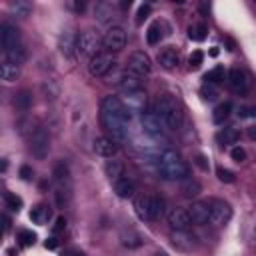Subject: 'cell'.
I'll return each instance as SVG.
<instances>
[{
  "mask_svg": "<svg viewBox=\"0 0 256 256\" xmlns=\"http://www.w3.org/2000/svg\"><path fill=\"white\" fill-rule=\"evenodd\" d=\"M128 120L130 110L118 96H106L100 106V122L106 130L108 138L114 142H122L128 138Z\"/></svg>",
  "mask_w": 256,
  "mask_h": 256,
  "instance_id": "6da1fadb",
  "label": "cell"
},
{
  "mask_svg": "<svg viewBox=\"0 0 256 256\" xmlns=\"http://www.w3.org/2000/svg\"><path fill=\"white\" fill-rule=\"evenodd\" d=\"M156 168L164 180H186L190 174L188 164L174 150H164L156 160Z\"/></svg>",
  "mask_w": 256,
  "mask_h": 256,
  "instance_id": "7a4b0ae2",
  "label": "cell"
},
{
  "mask_svg": "<svg viewBox=\"0 0 256 256\" xmlns=\"http://www.w3.org/2000/svg\"><path fill=\"white\" fill-rule=\"evenodd\" d=\"M0 38H2V48H4V58L12 64H22L24 58H26V52H24V44H22V36H20V30L14 26V24H8L4 22L2 28H0Z\"/></svg>",
  "mask_w": 256,
  "mask_h": 256,
  "instance_id": "3957f363",
  "label": "cell"
},
{
  "mask_svg": "<svg viewBox=\"0 0 256 256\" xmlns=\"http://www.w3.org/2000/svg\"><path fill=\"white\" fill-rule=\"evenodd\" d=\"M154 112L158 114L162 126L166 130H178L182 126V110L180 104L170 94H160L154 102Z\"/></svg>",
  "mask_w": 256,
  "mask_h": 256,
  "instance_id": "277c9868",
  "label": "cell"
},
{
  "mask_svg": "<svg viewBox=\"0 0 256 256\" xmlns=\"http://www.w3.org/2000/svg\"><path fill=\"white\" fill-rule=\"evenodd\" d=\"M54 182H56V196H58V204H66L72 196V176H70V168L64 160L56 162L54 170H52Z\"/></svg>",
  "mask_w": 256,
  "mask_h": 256,
  "instance_id": "5b68a950",
  "label": "cell"
},
{
  "mask_svg": "<svg viewBox=\"0 0 256 256\" xmlns=\"http://www.w3.org/2000/svg\"><path fill=\"white\" fill-rule=\"evenodd\" d=\"M134 208L142 220H158L164 212V202L158 196H138Z\"/></svg>",
  "mask_w": 256,
  "mask_h": 256,
  "instance_id": "8992f818",
  "label": "cell"
},
{
  "mask_svg": "<svg viewBox=\"0 0 256 256\" xmlns=\"http://www.w3.org/2000/svg\"><path fill=\"white\" fill-rule=\"evenodd\" d=\"M102 44V38L94 32V30H84L80 36H78V46H76V52L80 56H96L98 54V48Z\"/></svg>",
  "mask_w": 256,
  "mask_h": 256,
  "instance_id": "52a82bcc",
  "label": "cell"
},
{
  "mask_svg": "<svg viewBox=\"0 0 256 256\" xmlns=\"http://www.w3.org/2000/svg\"><path fill=\"white\" fill-rule=\"evenodd\" d=\"M102 46L104 52H120L126 46V32L122 26H112L106 30V34L102 36Z\"/></svg>",
  "mask_w": 256,
  "mask_h": 256,
  "instance_id": "ba28073f",
  "label": "cell"
},
{
  "mask_svg": "<svg viewBox=\"0 0 256 256\" xmlns=\"http://www.w3.org/2000/svg\"><path fill=\"white\" fill-rule=\"evenodd\" d=\"M30 150H32V156L36 160H44L48 156V150H50V136L46 132V128H36L30 136Z\"/></svg>",
  "mask_w": 256,
  "mask_h": 256,
  "instance_id": "9c48e42d",
  "label": "cell"
},
{
  "mask_svg": "<svg viewBox=\"0 0 256 256\" xmlns=\"http://www.w3.org/2000/svg\"><path fill=\"white\" fill-rule=\"evenodd\" d=\"M112 66H114V58L110 52H98L96 56H92L88 60V70L96 78H102L104 74H108Z\"/></svg>",
  "mask_w": 256,
  "mask_h": 256,
  "instance_id": "30bf717a",
  "label": "cell"
},
{
  "mask_svg": "<svg viewBox=\"0 0 256 256\" xmlns=\"http://www.w3.org/2000/svg\"><path fill=\"white\" fill-rule=\"evenodd\" d=\"M126 70L132 72V74H136V76H140V78H144L146 74H150L152 62H150L148 54L136 50V52L130 54V58H128V68H126Z\"/></svg>",
  "mask_w": 256,
  "mask_h": 256,
  "instance_id": "8fae6325",
  "label": "cell"
},
{
  "mask_svg": "<svg viewBox=\"0 0 256 256\" xmlns=\"http://www.w3.org/2000/svg\"><path fill=\"white\" fill-rule=\"evenodd\" d=\"M232 218V208L224 200H210V222L214 226H226Z\"/></svg>",
  "mask_w": 256,
  "mask_h": 256,
  "instance_id": "7c38bea8",
  "label": "cell"
},
{
  "mask_svg": "<svg viewBox=\"0 0 256 256\" xmlns=\"http://www.w3.org/2000/svg\"><path fill=\"white\" fill-rule=\"evenodd\" d=\"M166 218H168V224H170L174 230H188V228L192 226L188 208H180V206L170 208L168 214H166Z\"/></svg>",
  "mask_w": 256,
  "mask_h": 256,
  "instance_id": "4fadbf2b",
  "label": "cell"
},
{
  "mask_svg": "<svg viewBox=\"0 0 256 256\" xmlns=\"http://www.w3.org/2000/svg\"><path fill=\"white\" fill-rule=\"evenodd\" d=\"M188 214H190V220L192 224H198V226H204L210 222V202H192L188 206Z\"/></svg>",
  "mask_w": 256,
  "mask_h": 256,
  "instance_id": "5bb4252c",
  "label": "cell"
},
{
  "mask_svg": "<svg viewBox=\"0 0 256 256\" xmlns=\"http://www.w3.org/2000/svg\"><path fill=\"white\" fill-rule=\"evenodd\" d=\"M228 86H230V90L232 92H236V94H246L248 92V88H250V82H248V76L240 70V68H232L230 72H228Z\"/></svg>",
  "mask_w": 256,
  "mask_h": 256,
  "instance_id": "9a60e30c",
  "label": "cell"
},
{
  "mask_svg": "<svg viewBox=\"0 0 256 256\" xmlns=\"http://www.w3.org/2000/svg\"><path fill=\"white\" fill-rule=\"evenodd\" d=\"M92 148H94V152H96L98 156H102V158H112V156L118 152L116 142H114L112 138H108V136H96L94 142H92Z\"/></svg>",
  "mask_w": 256,
  "mask_h": 256,
  "instance_id": "2e32d148",
  "label": "cell"
},
{
  "mask_svg": "<svg viewBox=\"0 0 256 256\" xmlns=\"http://www.w3.org/2000/svg\"><path fill=\"white\" fill-rule=\"evenodd\" d=\"M118 86H120V90H122L124 94L132 96V94H138V92L142 90V78L126 70V72L120 76V82H118Z\"/></svg>",
  "mask_w": 256,
  "mask_h": 256,
  "instance_id": "e0dca14e",
  "label": "cell"
},
{
  "mask_svg": "<svg viewBox=\"0 0 256 256\" xmlns=\"http://www.w3.org/2000/svg\"><path fill=\"white\" fill-rule=\"evenodd\" d=\"M142 128H144L150 136H158V134L164 130V126H162V122H160L158 114L154 112V108H152V110L142 112Z\"/></svg>",
  "mask_w": 256,
  "mask_h": 256,
  "instance_id": "ac0fdd59",
  "label": "cell"
},
{
  "mask_svg": "<svg viewBox=\"0 0 256 256\" xmlns=\"http://www.w3.org/2000/svg\"><path fill=\"white\" fill-rule=\"evenodd\" d=\"M158 62H160L162 68L174 70V68L180 64V56H178V52H176L172 46H168V48H164V50L158 52Z\"/></svg>",
  "mask_w": 256,
  "mask_h": 256,
  "instance_id": "d6986e66",
  "label": "cell"
},
{
  "mask_svg": "<svg viewBox=\"0 0 256 256\" xmlns=\"http://www.w3.org/2000/svg\"><path fill=\"white\" fill-rule=\"evenodd\" d=\"M112 184H114V192H116L120 198H130V196H134V192H136V184H134V180L128 178V176H122V178H118V180L112 182Z\"/></svg>",
  "mask_w": 256,
  "mask_h": 256,
  "instance_id": "ffe728a7",
  "label": "cell"
},
{
  "mask_svg": "<svg viewBox=\"0 0 256 256\" xmlns=\"http://www.w3.org/2000/svg\"><path fill=\"white\" fill-rule=\"evenodd\" d=\"M76 46H78V36L74 34V30H64L62 32V36H60V50L66 54V56H72L74 54V50H76Z\"/></svg>",
  "mask_w": 256,
  "mask_h": 256,
  "instance_id": "44dd1931",
  "label": "cell"
},
{
  "mask_svg": "<svg viewBox=\"0 0 256 256\" xmlns=\"http://www.w3.org/2000/svg\"><path fill=\"white\" fill-rule=\"evenodd\" d=\"M120 240H122V246L130 248V250H132V248H140V246L144 244L142 234H140V232H136L134 228H126V230H122Z\"/></svg>",
  "mask_w": 256,
  "mask_h": 256,
  "instance_id": "7402d4cb",
  "label": "cell"
},
{
  "mask_svg": "<svg viewBox=\"0 0 256 256\" xmlns=\"http://www.w3.org/2000/svg\"><path fill=\"white\" fill-rule=\"evenodd\" d=\"M116 12H118V6L112 4V2H98L96 8H94V14H96V18H98L100 22L112 20V18L116 16Z\"/></svg>",
  "mask_w": 256,
  "mask_h": 256,
  "instance_id": "603a6c76",
  "label": "cell"
},
{
  "mask_svg": "<svg viewBox=\"0 0 256 256\" xmlns=\"http://www.w3.org/2000/svg\"><path fill=\"white\" fill-rule=\"evenodd\" d=\"M104 172H106V176H108L112 182H116L118 178L124 176V164H122V160H118V158L108 160V162L104 164Z\"/></svg>",
  "mask_w": 256,
  "mask_h": 256,
  "instance_id": "cb8c5ba5",
  "label": "cell"
},
{
  "mask_svg": "<svg viewBox=\"0 0 256 256\" xmlns=\"http://www.w3.org/2000/svg\"><path fill=\"white\" fill-rule=\"evenodd\" d=\"M12 104H14V108L18 112H28L32 108V94L28 90H20L18 94H14Z\"/></svg>",
  "mask_w": 256,
  "mask_h": 256,
  "instance_id": "d4e9b609",
  "label": "cell"
},
{
  "mask_svg": "<svg viewBox=\"0 0 256 256\" xmlns=\"http://www.w3.org/2000/svg\"><path fill=\"white\" fill-rule=\"evenodd\" d=\"M172 242H174V246H178L182 250H192L194 248V238L188 234V230H176L172 234Z\"/></svg>",
  "mask_w": 256,
  "mask_h": 256,
  "instance_id": "484cf974",
  "label": "cell"
},
{
  "mask_svg": "<svg viewBox=\"0 0 256 256\" xmlns=\"http://www.w3.org/2000/svg\"><path fill=\"white\" fill-rule=\"evenodd\" d=\"M230 114H232V104L230 102H220L212 112V120H214V124H224L230 118Z\"/></svg>",
  "mask_w": 256,
  "mask_h": 256,
  "instance_id": "4316f807",
  "label": "cell"
},
{
  "mask_svg": "<svg viewBox=\"0 0 256 256\" xmlns=\"http://www.w3.org/2000/svg\"><path fill=\"white\" fill-rule=\"evenodd\" d=\"M18 74H20V66H18V64H12V62H8V60L2 62V66H0V76H2L4 82H14V80L18 78Z\"/></svg>",
  "mask_w": 256,
  "mask_h": 256,
  "instance_id": "83f0119b",
  "label": "cell"
},
{
  "mask_svg": "<svg viewBox=\"0 0 256 256\" xmlns=\"http://www.w3.org/2000/svg\"><path fill=\"white\" fill-rule=\"evenodd\" d=\"M216 138H218V142H220L222 146H230V144H236V142H238L240 134H238L236 128H224V130L218 132Z\"/></svg>",
  "mask_w": 256,
  "mask_h": 256,
  "instance_id": "f1b7e54d",
  "label": "cell"
},
{
  "mask_svg": "<svg viewBox=\"0 0 256 256\" xmlns=\"http://www.w3.org/2000/svg\"><path fill=\"white\" fill-rule=\"evenodd\" d=\"M228 78V72L224 70V66H214L212 70H208L206 72V76H204V80L206 82H210V84H218V82H224Z\"/></svg>",
  "mask_w": 256,
  "mask_h": 256,
  "instance_id": "f546056e",
  "label": "cell"
},
{
  "mask_svg": "<svg viewBox=\"0 0 256 256\" xmlns=\"http://www.w3.org/2000/svg\"><path fill=\"white\" fill-rule=\"evenodd\" d=\"M200 184L196 182V180H192V178H186V180H182V186H180V192L186 196V198H194V196H198L200 194Z\"/></svg>",
  "mask_w": 256,
  "mask_h": 256,
  "instance_id": "4dcf8cb0",
  "label": "cell"
},
{
  "mask_svg": "<svg viewBox=\"0 0 256 256\" xmlns=\"http://www.w3.org/2000/svg\"><path fill=\"white\" fill-rule=\"evenodd\" d=\"M50 216H52V212H50V208L48 206H36L32 212H30V218L36 222V224H46L48 220H50Z\"/></svg>",
  "mask_w": 256,
  "mask_h": 256,
  "instance_id": "1f68e13d",
  "label": "cell"
},
{
  "mask_svg": "<svg viewBox=\"0 0 256 256\" xmlns=\"http://www.w3.org/2000/svg\"><path fill=\"white\" fill-rule=\"evenodd\" d=\"M160 38H162V26H160V22H152L146 32V42L150 46H156L160 42Z\"/></svg>",
  "mask_w": 256,
  "mask_h": 256,
  "instance_id": "d6a6232c",
  "label": "cell"
},
{
  "mask_svg": "<svg viewBox=\"0 0 256 256\" xmlns=\"http://www.w3.org/2000/svg\"><path fill=\"white\" fill-rule=\"evenodd\" d=\"M206 32H208V28L204 24H192V26H188V38L194 40V42H202L206 38Z\"/></svg>",
  "mask_w": 256,
  "mask_h": 256,
  "instance_id": "836d02e7",
  "label": "cell"
},
{
  "mask_svg": "<svg viewBox=\"0 0 256 256\" xmlns=\"http://www.w3.org/2000/svg\"><path fill=\"white\" fill-rule=\"evenodd\" d=\"M10 8H12V10L16 12V16H20V18H26V16L30 14V4H28V2H22V0L12 2Z\"/></svg>",
  "mask_w": 256,
  "mask_h": 256,
  "instance_id": "e575fe53",
  "label": "cell"
},
{
  "mask_svg": "<svg viewBox=\"0 0 256 256\" xmlns=\"http://www.w3.org/2000/svg\"><path fill=\"white\" fill-rule=\"evenodd\" d=\"M4 202H6V206L10 210H20V206H22V198L14 196L12 192H4Z\"/></svg>",
  "mask_w": 256,
  "mask_h": 256,
  "instance_id": "d590c367",
  "label": "cell"
},
{
  "mask_svg": "<svg viewBox=\"0 0 256 256\" xmlns=\"http://www.w3.org/2000/svg\"><path fill=\"white\" fill-rule=\"evenodd\" d=\"M18 240H20V244H22V246H32V244L36 242V234H34V232H30V230H20Z\"/></svg>",
  "mask_w": 256,
  "mask_h": 256,
  "instance_id": "8d00e7d4",
  "label": "cell"
},
{
  "mask_svg": "<svg viewBox=\"0 0 256 256\" xmlns=\"http://www.w3.org/2000/svg\"><path fill=\"white\" fill-rule=\"evenodd\" d=\"M202 96H204V100H214V98L218 96V88H216L214 84L206 82L204 88H202Z\"/></svg>",
  "mask_w": 256,
  "mask_h": 256,
  "instance_id": "74e56055",
  "label": "cell"
},
{
  "mask_svg": "<svg viewBox=\"0 0 256 256\" xmlns=\"http://www.w3.org/2000/svg\"><path fill=\"white\" fill-rule=\"evenodd\" d=\"M230 158H232L234 162H238V164H240V162H244V160H246V150H244L242 146H234V148L230 150Z\"/></svg>",
  "mask_w": 256,
  "mask_h": 256,
  "instance_id": "f35d334b",
  "label": "cell"
},
{
  "mask_svg": "<svg viewBox=\"0 0 256 256\" xmlns=\"http://www.w3.org/2000/svg\"><path fill=\"white\" fill-rule=\"evenodd\" d=\"M202 60H204V54H202L200 50H194V52L190 54V58H188V62H190V68H198V66L202 64Z\"/></svg>",
  "mask_w": 256,
  "mask_h": 256,
  "instance_id": "ab89813d",
  "label": "cell"
},
{
  "mask_svg": "<svg viewBox=\"0 0 256 256\" xmlns=\"http://www.w3.org/2000/svg\"><path fill=\"white\" fill-rule=\"evenodd\" d=\"M218 178H220V182H226V184H230V182H234V172H230L228 168H218Z\"/></svg>",
  "mask_w": 256,
  "mask_h": 256,
  "instance_id": "60d3db41",
  "label": "cell"
},
{
  "mask_svg": "<svg viewBox=\"0 0 256 256\" xmlns=\"http://www.w3.org/2000/svg\"><path fill=\"white\" fill-rule=\"evenodd\" d=\"M148 14H150V4H142L138 8V14H136V24H142L148 18Z\"/></svg>",
  "mask_w": 256,
  "mask_h": 256,
  "instance_id": "b9f144b4",
  "label": "cell"
},
{
  "mask_svg": "<svg viewBox=\"0 0 256 256\" xmlns=\"http://www.w3.org/2000/svg\"><path fill=\"white\" fill-rule=\"evenodd\" d=\"M242 118H256V106H248V108H242L238 112Z\"/></svg>",
  "mask_w": 256,
  "mask_h": 256,
  "instance_id": "7bdbcfd3",
  "label": "cell"
},
{
  "mask_svg": "<svg viewBox=\"0 0 256 256\" xmlns=\"http://www.w3.org/2000/svg\"><path fill=\"white\" fill-rule=\"evenodd\" d=\"M246 134H248V138H250V140H254V142H256V124H250V126L246 128Z\"/></svg>",
  "mask_w": 256,
  "mask_h": 256,
  "instance_id": "ee69618b",
  "label": "cell"
},
{
  "mask_svg": "<svg viewBox=\"0 0 256 256\" xmlns=\"http://www.w3.org/2000/svg\"><path fill=\"white\" fill-rule=\"evenodd\" d=\"M20 176H22L24 180H30V176H32V170H30L28 166H22V168H20Z\"/></svg>",
  "mask_w": 256,
  "mask_h": 256,
  "instance_id": "f6af8a7d",
  "label": "cell"
},
{
  "mask_svg": "<svg viewBox=\"0 0 256 256\" xmlns=\"http://www.w3.org/2000/svg\"><path fill=\"white\" fill-rule=\"evenodd\" d=\"M204 160H206V158H204V156H196V164H198V166H200V168H204V170H206V168H208V164H206V162H204Z\"/></svg>",
  "mask_w": 256,
  "mask_h": 256,
  "instance_id": "bcb514c9",
  "label": "cell"
},
{
  "mask_svg": "<svg viewBox=\"0 0 256 256\" xmlns=\"http://www.w3.org/2000/svg\"><path fill=\"white\" fill-rule=\"evenodd\" d=\"M64 224H66V222H64V218H58V220H56V226H54V232H60Z\"/></svg>",
  "mask_w": 256,
  "mask_h": 256,
  "instance_id": "7dc6e473",
  "label": "cell"
},
{
  "mask_svg": "<svg viewBox=\"0 0 256 256\" xmlns=\"http://www.w3.org/2000/svg\"><path fill=\"white\" fill-rule=\"evenodd\" d=\"M2 222H4V232H8V228H10V218H8L6 214L2 216Z\"/></svg>",
  "mask_w": 256,
  "mask_h": 256,
  "instance_id": "c3c4849f",
  "label": "cell"
},
{
  "mask_svg": "<svg viewBox=\"0 0 256 256\" xmlns=\"http://www.w3.org/2000/svg\"><path fill=\"white\" fill-rule=\"evenodd\" d=\"M152 256H168V252H166V250H156Z\"/></svg>",
  "mask_w": 256,
  "mask_h": 256,
  "instance_id": "681fc988",
  "label": "cell"
}]
</instances>
